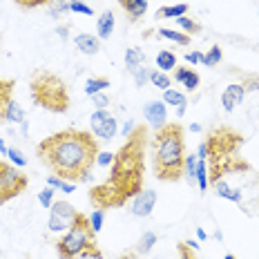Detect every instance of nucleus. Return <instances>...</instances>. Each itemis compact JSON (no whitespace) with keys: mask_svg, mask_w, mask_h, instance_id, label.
<instances>
[{"mask_svg":"<svg viewBox=\"0 0 259 259\" xmlns=\"http://www.w3.org/2000/svg\"><path fill=\"white\" fill-rule=\"evenodd\" d=\"M145 172V130L137 127L127 137L125 145L116 152L112 172L105 183L90 190V199L96 208H121L125 201L143 190Z\"/></svg>","mask_w":259,"mask_h":259,"instance_id":"nucleus-1","label":"nucleus"},{"mask_svg":"<svg viewBox=\"0 0 259 259\" xmlns=\"http://www.w3.org/2000/svg\"><path fill=\"white\" fill-rule=\"evenodd\" d=\"M36 154L56 177L65 181H90L99 143L92 132L63 130L42 139Z\"/></svg>","mask_w":259,"mask_h":259,"instance_id":"nucleus-2","label":"nucleus"},{"mask_svg":"<svg viewBox=\"0 0 259 259\" xmlns=\"http://www.w3.org/2000/svg\"><path fill=\"white\" fill-rule=\"evenodd\" d=\"M186 139L179 123H168L152 137V170L161 181H179L183 177Z\"/></svg>","mask_w":259,"mask_h":259,"instance_id":"nucleus-3","label":"nucleus"},{"mask_svg":"<svg viewBox=\"0 0 259 259\" xmlns=\"http://www.w3.org/2000/svg\"><path fill=\"white\" fill-rule=\"evenodd\" d=\"M31 99L34 103L54 114H63L69 110V92L65 80L54 72H34L31 76Z\"/></svg>","mask_w":259,"mask_h":259,"instance_id":"nucleus-4","label":"nucleus"},{"mask_svg":"<svg viewBox=\"0 0 259 259\" xmlns=\"http://www.w3.org/2000/svg\"><path fill=\"white\" fill-rule=\"evenodd\" d=\"M96 239L88 224V214L80 212L76 224L69 230H65L63 237L56 241V252L61 259H78L88 248H94Z\"/></svg>","mask_w":259,"mask_h":259,"instance_id":"nucleus-5","label":"nucleus"},{"mask_svg":"<svg viewBox=\"0 0 259 259\" xmlns=\"http://www.w3.org/2000/svg\"><path fill=\"white\" fill-rule=\"evenodd\" d=\"M27 190V177L20 168L0 161V203L12 201Z\"/></svg>","mask_w":259,"mask_h":259,"instance_id":"nucleus-6","label":"nucleus"},{"mask_svg":"<svg viewBox=\"0 0 259 259\" xmlns=\"http://www.w3.org/2000/svg\"><path fill=\"white\" fill-rule=\"evenodd\" d=\"M78 210L69 201H54L50 208V219H47V228L52 233H65L69 230L78 219Z\"/></svg>","mask_w":259,"mask_h":259,"instance_id":"nucleus-7","label":"nucleus"},{"mask_svg":"<svg viewBox=\"0 0 259 259\" xmlns=\"http://www.w3.org/2000/svg\"><path fill=\"white\" fill-rule=\"evenodd\" d=\"M156 190L152 188H143L141 192H137L132 197V203H130V212L134 217H150L156 208Z\"/></svg>","mask_w":259,"mask_h":259,"instance_id":"nucleus-8","label":"nucleus"},{"mask_svg":"<svg viewBox=\"0 0 259 259\" xmlns=\"http://www.w3.org/2000/svg\"><path fill=\"white\" fill-rule=\"evenodd\" d=\"M143 116L152 130H161L163 125H168V105L163 101H148L143 105Z\"/></svg>","mask_w":259,"mask_h":259,"instance_id":"nucleus-9","label":"nucleus"},{"mask_svg":"<svg viewBox=\"0 0 259 259\" xmlns=\"http://www.w3.org/2000/svg\"><path fill=\"white\" fill-rule=\"evenodd\" d=\"M246 94H248L246 83H233V85H228V88L224 90V94H221V107H224L226 112L237 110V107L244 103Z\"/></svg>","mask_w":259,"mask_h":259,"instance_id":"nucleus-10","label":"nucleus"},{"mask_svg":"<svg viewBox=\"0 0 259 259\" xmlns=\"http://www.w3.org/2000/svg\"><path fill=\"white\" fill-rule=\"evenodd\" d=\"M74 45H76L78 52H83L85 56H94V54L101 52V38L94 34H88V31H80V34L74 36Z\"/></svg>","mask_w":259,"mask_h":259,"instance_id":"nucleus-11","label":"nucleus"},{"mask_svg":"<svg viewBox=\"0 0 259 259\" xmlns=\"http://www.w3.org/2000/svg\"><path fill=\"white\" fill-rule=\"evenodd\" d=\"M172 80H175V83H179V85H183V90H188V92H194L199 85H201V76H199L192 67H186V65L175 69V76H172Z\"/></svg>","mask_w":259,"mask_h":259,"instance_id":"nucleus-12","label":"nucleus"},{"mask_svg":"<svg viewBox=\"0 0 259 259\" xmlns=\"http://www.w3.org/2000/svg\"><path fill=\"white\" fill-rule=\"evenodd\" d=\"M210 186H212V190H214V194H217V197L228 199V201L237 203V206H241V203H244V194H241V190H239V188L235 190V188L230 186V183L226 181V179H217V181L210 183Z\"/></svg>","mask_w":259,"mask_h":259,"instance_id":"nucleus-13","label":"nucleus"},{"mask_svg":"<svg viewBox=\"0 0 259 259\" xmlns=\"http://www.w3.org/2000/svg\"><path fill=\"white\" fill-rule=\"evenodd\" d=\"M118 5L125 12L130 23H139L148 14V0H118Z\"/></svg>","mask_w":259,"mask_h":259,"instance_id":"nucleus-14","label":"nucleus"},{"mask_svg":"<svg viewBox=\"0 0 259 259\" xmlns=\"http://www.w3.org/2000/svg\"><path fill=\"white\" fill-rule=\"evenodd\" d=\"M92 134L96 137V141H112V139H114L116 134H118V121L110 114L103 123H101L99 127L92 130Z\"/></svg>","mask_w":259,"mask_h":259,"instance_id":"nucleus-15","label":"nucleus"},{"mask_svg":"<svg viewBox=\"0 0 259 259\" xmlns=\"http://www.w3.org/2000/svg\"><path fill=\"white\" fill-rule=\"evenodd\" d=\"M154 63H156V69H159V72H165V74L175 72V69L179 67V58H177V54L172 50H161L156 54Z\"/></svg>","mask_w":259,"mask_h":259,"instance_id":"nucleus-16","label":"nucleus"},{"mask_svg":"<svg viewBox=\"0 0 259 259\" xmlns=\"http://www.w3.org/2000/svg\"><path fill=\"white\" fill-rule=\"evenodd\" d=\"M112 31H114V14L110 12V9H105L103 14H99V18H96V36H99L101 40L110 38Z\"/></svg>","mask_w":259,"mask_h":259,"instance_id":"nucleus-17","label":"nucleus"},{"mask_svg":"<svg viewBox=\"0 0 259 259\" xmlns=\"http://www.w3.org/2000/svg\"><path fill=\"white\" fill-rule=\"evenodd\" d=\"M125 69H130V74L134 72V69H139L141 65H145V52L141 47H127L125 50Z\"/></svg>","mask_w":259,"mask_h":259,"instance_id":"nucleus-18","label":"nucleus"},{"mask_svg":"<svg viewBox=\"0 0 259 259\" xmlns=\"http://www.w3.org/2000/svg\"><path fill=\"white\" fill-rule=\"evenodd\" d=\"M14 80L12 78H0V123H5V107H7V103L14 99Z\"/></svg>","mask_w":259,"mask_h":259,"instance_id":"nucleus-19","label":"nucleus"},{"mask_svg":"<svg viewBox=\"0 0 259 259\" xmlns=\"http://www.w3.org/2000/svg\"><path fill=\"white\" fill-rule=\"evenodd\" d=\"M72 5L74 0H50L47 3V12H50L52 18L61 20L65 14H72Z\"/></svg>","mask_w":259,"mask_h":259,"instance_id":"nucleus-20","label":"nucleus"},{"mask_svg":"<svg viewBox=\"0 0 259 259\" xmlns=\"http://www.w3.org/2000/svg\"><path fill=\"white\" fill-rule=\"evenodd\" d=\"M194 183L199 186V190L206 192L210 188V170H208V161L197 159V172H194Z\"/></svg>","mask_w":259,"mask_h":259,"instance_id":"nucleus-21","label":"nucleus"},{"mask_svg":"<svg viewBox=\"0 0 259 259\" xmlns=\"http://www.w3.org/2000/svg\"><path fill=\"white\" fill-rule=\"evenodd\" d=\"M23 121H27L23 105L16 103V101L12 99L7 103V107H5V123H23Z\"/></svg>","mask_w":259,"mask_h":259,"instance_id":"nucleus-22","label":"nucleus"},{"mask_svg":"<svg viewBox=\"0 0 259 259\" xmlns=\"http://www.w3.org/2000/svg\"><path fill=\"white\" fill-rule=\"evenodd\" d=\"M188 9H190V5H186V3H179V5H168V7H161V9H156V18H179V16H186L188 14Z\"/></svg>","mask_w":259,"mask_h":259,"instance_id":"nucleus-23","label":"nucleus"},{"mask_svg":"<svg viewBox=\"0 0 259 259\" xmlns=\"http://www.w3.org/2000/svg\"><path fill=\"white\" fill-rule=\"evenodd\" d=\"M156 34L161 36V38H165V40H172L175 45H181V47H186V45H190V36L188 34H183V31H177V29H165V27H161Z\"/></svg>","mask_w":259,"mask_h":259,"instance_id":"nucleus-24","label":"nucleus"},{"mask_svg":"<svg viewBox=\"0 0 259 259\" xmlns=\"http://www.w3.org/2000/svg\"><path fill=\"white\" fill-rule=\"evenodd\" d=\"M110 90V80L107 78H101V76H92L85 80V94L88 96H94V94H101V92Z\"/></svg>","mask_w":259,"mask_h":259,"instance_id":"nucleus-25","label":"nucleus"},{"mask_svg":"<svg viewBox=\"0 0 259 259\" xmlns=\"http://www.w3.org/2000/svg\"><path fill=\"white\" fill-rule=\"evenodd\" d=\"M175 23H177V27H179L183 34H188V36H194V34H199V31H201V23L192 20L188 14H186V16H179Z\"/></svg>","mask_w":259,"mask_h":259,"instance_id":"nucleus-26","label":"nucleus"},{"mask_svg":"<svg viewBox=\"0 0 259 259\" xmlns=\"http://www.w3.org/2000/svg\"><path fill=\"white\" fill-rule=\"evenodd\" d=\"M103 221H105V210L103 208H94L88 214V224H90V228H92L94 235H99L101 230H103Z\"/></svg>","mask_w":259,"mask_h":259,"instance_id":"nucleus-27","label":"nucleus"},{"mask_svg":"<svg viewBox=\"0 0 259 259\" xmlns=\"http://www.w3.org/2000/svg\"><path fill=\"white\" fill-rule=\"evenodd\" d=\"M156 239H159V237H156L152 230L143 233V235H141V239H139V244H137V252H139V255H148V252L156 246Z\"/></svg>","mask_w":259,"mask_h":259,"instance_id":"nucleus-28","label":"nucleus"},{"mask_svg":"<svg viewBox=\"0 0 259 259\" xmlns=\"http://www.w3.org/2000/svg\"><path fill=\"white\" fill-rule=\"evenodd\" d=\"M221 58H224V52H221L219 45H212L208 52H203V61L201 65H206V67H217L221 63Z\"/></svg>","mask_w":259,"mask_h":259,"instance_id":"nucleus-29","label":"nucleus"},{"mask_svg":"<svg viewBox=\"0 0 259 259\" xmlns=\"http://www.w3.org/2000/svg\"><path fill=\"white\" fill-rule=\"evenodd\" d=\"M163 101L165 105H172V107H177V105H181V103H186V94L179 90H175V88H168V90H163Z\"/></svg>","mask_w":259,"mask_h":259,"instance_id":"nucleus-30","label":"nucleus"},{"mask_svg":"<svg viewBox=\"0 0 259 259\" xmlns=\"http://www.w3.org/2000/svg\"><path fill=\"white\" fill-rule=\"evenodd\" d=\"M150 83L159 90H168V88H172V76H168L165 72H159V69H152V74H150Z\"/></svg>","mask_w":259,"mask_h":259,"instance_id":"nucleus-31","label":"nucleus"},{"mask_svg":"<svg viewBox=\"0 0 259 259\" xmlns=\"http://www.w3.org/2000/svg\"><path fill=\"white\" fill-rule=\"evenodd\" d=\"M194 172H197V154H186V159H183V177H186V181H194Z\"/></svg>","mask_w":259,"mask_h":259,"instance_id":"nucleus-32","label":"nucleus"},{"mask_svg":"<svg viewBox=\"0 0 259 259\" xmlns=\"http://www.w3.org/2000/svg\"><path fill=\"white\" fill-rule=\"evenodd\" d=\"M150 74H152V69L145 67V65H141L139 69H134V72H132V76H134V85H137V88H143V85H148Z\"/></svg>","mask_w":259,"mask_h":259,"instance_id":"nucleus-33","label":"nucleus"},{"mask_svg":"<svg viewBox=\"0 0 259 259\" xmlns=\"http://www.w3.org/2000/svg\"><path fill=\"white\" fill-rule=\"evenodd\" d=\"M7 159L12 161V165H16V168H20V170H23L25 165H27V156L20 152L18 148H9V150H7Z\"/></svg>","mask_w":259,"mask_h":259,"instance_id":"nucleus-34","label":"nucleus"},{"mask_svg":"<svg viewBox=\"0 0 259 259\" xmlns=\"http://www.w3.org/2000/svg\"><path fill=\"white\" fill-rule=\"evenodd\" d=\"M116 154L114 152H105V150H99V154H96V165H101V168H110L112 163H114Z\"/></svg>","mask_w":259,"mask_h":259,"instance_id":"nucleus-35","label":"nucleus"},{"mask_svg":"<svg viewBox=\"0 0 259 259\" xmlns=\"http://www.w3.org/2000/svg\"><path fill=\"white\" fill-rule=\"evenodd\" d=\"M38 201H40V206L42 208H47L50 210L52 208V203H54V188H42V190L38 192Z\"/></svg>","mask_w":259,"mask_h":259,"instance_id":"nucleus-36","label":"nucleus"},{"mask_svg":"<svg viewBox=\"0 0 259 259\" xmlns=\"http://www.w3.org/2000/svg\"><path fill=\"white\" fill-rule=\"evenodd\" d=\"M72 14H80V16H94V9L90 7L85 0H74L72 5Z\"/></svg>","mask_w":259,"mask_h":259,"instance_id":"nucleus-37","label":"nucleus"},{"mask_svg":"<svg viewBox=\"0 0 259 259\" xmlns=\"http://www.w3.org/2000/svg\"><path fill=\"white\" fill-rule=\"evenodd\" d=\"M107 116H110V112H107V110H96V112H92V116H90V127H92V130L99 127Z\"/></svg>","mask_w":259,"mask_h":259,"instance_id":"nucleus-38","label":"nucleus"},{"mask_svg":"<svg viewBox=\"0 0 259 259\" xmlns=\"http://www.w3.org/2000/svg\"><path fill=\"white\" fill-rule=\"evenodd\" d=\"M90 101L96 105V110H107V105H110V96H107L105 92H101V94L90 96Z\"/></svg>","mask_w":259,"mask_h":259,"instance_id":"nucleus-39","label":"nucleus"},{"mask_svg":"<svg viewBox=\"0 0 259 259\" xmlns=\"http://www.w3.org/2000/svg\"><path fill=\"white\" fill-rule=\"evenodd\" d=\"M183 61H186L188 65H199L203 61V52H188V54H183Z\"/></svg>","mask_w":259,"mask_h":259,"instance_id":"nucleus-40","label":"nucleus"},{"mask_svg":"<svg viewBox=\"0 0 259 259\" xmlns=\"http://www.w3.org/2000/svg\"><path fill=\"white\" fill-rule=\"evenodd\" d=\"M177 250H179V259H197V252L190 250L186 244H179L177 246Z\"/></svg>","mask_w":259,"mask_h":259,"instance_id":"nucleus-41","label":"nucleus"},{"mask_svg":"<svg viewBox=\"0 0 259 259\" xmlns=\"http://www.w3.org/2000/svg\"><path fill=\"white\" fill-rule=\"evenodd\" d=\"M16 5H20V7L25 9H34V7H40V5H45V0H14Z\"/></svg>","mask_w":259,"mask_h":259,"instance_id":"nucleus-42","label":"nucleus"},{"mask_svg":"<svg viewBox=\"0 0 259 259\" xmlns=\"http://www.w3.org/2000/svg\"><path fill=\"white\" fill-rule=\"evenodd\" d=\"M134 130H137V123H134V121H132V118H130V121H125V123H123V127H121V130H118V132H121V134H123V137H125V139H127V137H130V134H132V132H134Z\"/></svg>","mask_w":259,"mask_h":259,"instance_id":"nucleus-43","label":"nucleus"},{"mask_svg":"<svg viewBox=\"0 0 259 259\" xmlns=\"http://www.w3.org/2000/svg\"><path fill=\"white\" fill-rule=\"evenodd\" d=\"M63 183H65V179H61V177H56V175L47 177V186L54 188V190H61V188H63Z\"/></svg>","mask_w":259,"mask_h":259,"instance_id":"nucleus-44","label":"nucleus"},{"mask_svg":"<svg viewBox=\"0 0 259 259\" xmlns=\"http://www.w3.org/2000/svg\"><path fill=\"white\" fill-rule=\"evenodd\" d=\"M197 159L208 161V143H206V141L199 143V148H197Z\"/></svg>","mask_w":259,"mask_h":259,"instance_id":"nucleus-45","label":"nucleus"},{"mask_svg":"<svg viewBox=\"0 0 259 259\" xmlns=\"http://www.w3.org/2000/svg\"><path fill=\"white\" fill-rule=\"evenodd\" d=\"M56 34L61 36L63 40H67V38H69V25H61V27H56Z\"/></svg>","mask_w":259,"mask_h":259,"instance_id":"nucleus-46","label":"nucleus"},{"mask_svg":"<svg viewBox=\"0 0 259 259\" xmlns=\"http://www.w3.org/2000/svg\"><path fill=\"white\" fill-rule=\"evenodd\" d=\"M61 192H63V194H72V192H76V183H63Z\"/></svg>","mask_w":259,"mask_h":259,"instance_id":"nucleus-47","label":"nucleus"},{"mask_svg":"<svg viewBox=\"0 0 259 259\" xmlns=\"http://www.w3.org/2000/svg\"><path fill=\"white\" fill-rule=\"evenodd\" d=\"M194 235H197V241H206V239H208V233L201 228V226L197 228V233H194Z\"/></svg>","mask_w":259,"mask_h":259,"instance_id":"nucleus-48","label":"nucleus"},{"mask_svg":"<svg viewBox=\"0 0 259 259\" xmlns=\"http://www.w3.org/2000/svg\"><path fill=\"white\" fill-rule=\"evenodd\" d=\"M183 244H186L188 248H190V250H194V252L199 250V241H194V239H188V241H183Z\"/></svg>","mask_w":259,"mask_h":259,"instance_id":"nucleus-49","label":"nucleus"},{"mask_svg":"<svg viewBox=\"0 0 259 259\" xmlns=\"http://www.w3.org/2000/svg\"><path fill=\"white\" fill-rule=\"evenodd\" d=\"M186 110H188V101L186 103H181V105H177V116H183L186 114Z\"/></svg>","mask_w":259,"mask_h":259,"instance_id":"nucleus-50","label":"nucleus"},{"mask_svg":"<svg viewBox=\"0 0 259 259\" xmlns=\"http://www.w3.org/2000/svg\"><path fill=\"white\" fill-rule=\"evenodd\" d=\"M188 130H190V132H201V125H199V123H190Z\"/></svg>","mask_w":259,"mask_h":259,"instance_id":"nucleus-51","label":"nucleus"},{"mask_svg":"<svg viewBox=\"0 0 259 259\" xmlns=\"http://www.w3.org/2000/svg\"><path fill=\"white\" fill-rule=\"evenodd\" d=\"M7 150H9V148H7V143H5L3 139H0V154H5V156H7Z\"/></svg>","mask_w":259,"mask_h":259,"instance_id":"nucleus-52","label":"nucleus"},{"mask_svg":"<svg viewBox=\"0 0 259 259\" xmlns=\"http://www.w3.org/2000/svg\"><path fill=\"white\" fill-rule=\"evenodd\" d=\"M121 259H137L134 255H130V252H125V255H121Z\"/></svg>","mask_w":259,"mask_h":259,"instance_id":"nucleus-53","label":"nucleus"},{"mask_svg":"<svg viewBox=\"0 0 259 259\" xmlns=\"http://www.w3.org/2000/svg\"><path fill=\"white\" fill-rule=\"evenodd\" d=\"M224 259H237L235 255H230V252H228V255H224Z\"/></svg>","mask_w":259,"mask_h":259,"instance_id":"nucleus-54","label":"nucleus"},{"mask_svg":"<svg viewBox=\"0 0 259 259\" xmlns=\"http://www.w3.org/2000/svg\"><path fill=\"white\" fill-rule=\"evenodd\" d=\"M85 3H94V0H85Z\"/></svg>","mask_w":259,"mask_h":259,"instance_id":"nucleus-55","label":"nucleus"}]
</instances>
